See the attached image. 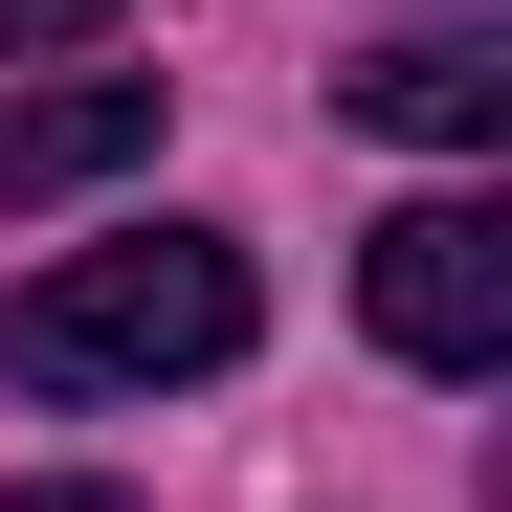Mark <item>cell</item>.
<instances>
[{
    "label": "cell",
    "instance_id": "6da1fadb",
    "mask_svg": "<svg viewBox=\"0 0 512 512\" xmlns=\"http://www.w3.org/2000/svg\"><path fill=\"white\" fill-rule=\"evenodd\" d=\"M245 334H268L245 245H223V223H134V245H67V268H23V312H0V379H23V401H156V379H223Z\"/></svg>",
    "mask_w": 512,
    "mask_h": 512
},
{
    "label": "cell",
    "instance_id": "7a4b0ae2",
    "mask_svg": "<svg viewBox=\"0 0 512 512\" xmlns=\"http://www.w3.org/2000/svg\"><path fill=\"white\" fill-rule=\"evenodd\" d=\"M357 312H379V357H423V379H490L512 357V223L446 179V201H401L379 245H357Z\"/></svg>",
    "mask_w": 512,
    "mask_h": 512
},
{
    "label": "cell",
    "instance_id": "3957f363",
    "mask_svg": "<svg viewBox=\"0 0 512 512\" xmlns=\"http://www.w3.org/2000/svg\"><path fill=\"white\" fill-rule=\"evenodd\" d=\"M334 112H379V134H423V156H490V134H512V45H490V23H401L379 67H334Z\"/></svg>",
    "mask_w": 512,
    "mask_h": 512
},
{
    "label": "cell",
    "instance_id": "277c9868",
    "mask_svg": "<svg viewBox=\"0 0 512 512\" xmlns=\"http://www.w3.org/2000/svg\"><path fill=\"white\" fill-rule=\"evenodd\" d=\"M134 156H156V67H67V90L0 112V201H90V179H134Z\"/></svg>",
    "mask_w": 512,
    "mask_h": 512
},
{
    "label": "cell",
    "instance_id": "5b68a950",
    "mask_svg": "<svg viewBox=\"0 0 512 512\" xmlns=\"http://www.w3.org/2000/svg\"><path fill=\"white\" fill-rule=\"evenodd\" d=\"M112 23V0H0V45H90Z\"/></svg>",
    "mask_w": 512,
    "mask_h": 512
},
{
    "label": "cell",
    "instance_id": "8992f818",
    "mask_svg": "<svg viewBox=\"0 0 512 512\" xmlns=\"http://www.w3.org/2000/svg\"><path fill=\"white\" fill-rule=\"evenodd\" d=\"M0 512H134V490H90V468H45V490H0Z\"/></svg>",
    "mask_w": 512,
    "mask_h": 512
}]
</instances>
